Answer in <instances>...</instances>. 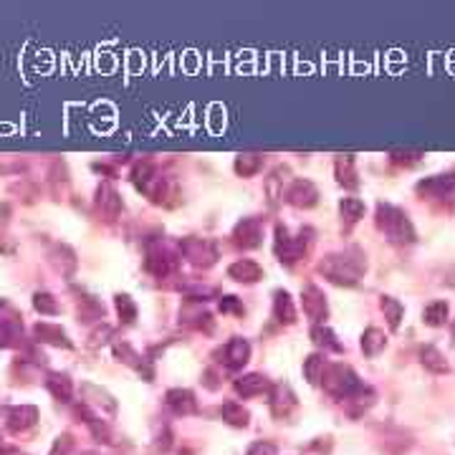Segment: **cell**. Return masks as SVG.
<instances>
[{
    "mask_svg": "<svg viewBox=\"0 0 455 455\" xmlns=\"http://www.w3.org/2000/svg\"><path fill=\"white\" fill-rule=\"evenodd\" d=\"M68 445H71V443H68V437H63V445H61V440H59V443H56V448H54V453H51V455H66Z\"/></svg>",
    "mask_w": 455,
    "mask_h": 455,
    "instance_id": "obj_28",
    "label": "cell"
},
{
    "mask_svg": "<svg viewBox=\"0 0 455 455\" xmlns=\"http://www.w3.org/2000/svg\"><path fill=\"white\" fill-rule=\"evenodd\" d=\"M377 228L394 243H413L415 241V228L410 223L405 212L400 207L387 205V202H380L377 205V218H375Z\"/></svg>",
    "mask_w": 455,
    "mask_h": 455,
    "instance_id": "obj_2",
    "label": "cell"
},
{
    "mask_svg": "<svg viewBox=\"0 0 455 455\" xmlns=\"http://www.w3.org/2000/svg\"><path fill=\"white\" fill-rule=\"evenodd\" d=\"M228 276L236 281H243V284H255V281L263 276V271H261V266L253 261H238L228 268Z\"/></svg>",
    "mask_w": 455,
    "mask_h": 455,
    "instance_id": "obj_10",
    "label": "cell"
},
{
    "mask_svg": "<svg viewBox=\"0 0 455 455\" xmlns=\"http://www.w3.org/2000/svg\"><path fill=\"white\" fill-rule=\"evenodd\" d=\"M448 314H450L448 301H432L425 306L423 322L427 324V327H443V324L448 322Z\"/></svg>",
    "mask_w": 455,
    "mask_h": 455,
    "instance_id": "obj_14",
    "label": "cell"
},
{
    "mask_svg": "<svg viewBox=\"0 0 455 455\" xmlns=\"http://www.w3.org/2000/svg\"><path fill=\"white\" fill-rule=\"evenodd\" d=\"M248 354H250V346H248V341H243V339H233V341H228V344L220 349V362L225 364V367H243V364L248 362Z\"/></svg>",
    "mask_w": 455,
    "mask_h": 455,
    "instance_id": "obj_7",
    "label": "cell"
},
{
    "mask_svg": "<svg viewBox=\"0 0 455 455\" xmlns=\"http://www.w3.org/2000/svg\"><path fill=\"white\" fill-rule=\"evenodd\" d=\"M336 180L346 188H357V172H354V157L352 154H341L336 157Z\"/></svg>",
    "mask_w": 455,
    "mask_h": 455,
    "instance_id": "obj_15",
    "label": "cell"
},
{
    "mask_svg": "<svg viewBox=\"0 0 455 455\" xmlns=\"http://www.w3.org/2000/svg\"><path fill=\"white\" fill-rule=\"evenodd\" d=\"M455 190V172H445V175H432L418 182V193L423 198H443V195Z\"/></svg>",
    "mask_w": 455,
    "mask_h": 455,
    "instance_id": "obj_4",
    "label": "cell"
},
{
    "mask_svg": "<svg viewBox=\"0 0 455 455\" xmlns=\"http://www.w3.org/2000/svg\"><path fill=\"white\" fill-rule=\"evenodd\" d=\"M301 298H303V311H306L309 319H314V322H324L327 319V298H324V293L316 286H309Z\"/></svg>",
    "mask_w": 455,
    "mask_h": 455,
    "instance_id": "obj_6",
    "label": "cell"
},
{
    "mask_svg": "<svg viewBox=\"0 0 455 455\" xmlns=\"http://www.w3.org/2000/svg\"><path fill=\"white\" fill-rule=\"evenodd\" d=\"M248 455H276V445H271V443H255L253 448L248 450Z\"/></svg>",
    "mask_w": 455,
    "mask_h": 455,
    "instance_id": "obj_26",
    "label": "cell"
},
{
    "mask_svg": "<svg viewBox=\"0 0 455 455\" xmlns=\"http://www.w3.org/2000/svg\"><path fill=\"white\" fill-rule=\"evenodd\" d=\"M276 319H279V322H284V324H293V319H296L293 301L286 291L276 293Z\"/></svg>",
    "mask_w": 455,
    "mask_h": 455,
    "instance_id": "obj_16",
    "label": "cell"
},
{
    "mask_svg": "<svg viewBox=\"0 0 455 455\" xmlns=\"http://www.w3.org/2000/svg\"><path fill=\"white\" fill-rule=\"evenodd\" d=\"M324 370H327V364H324V357H319V354H311V357L306 359V364H303V375H306V380H309L311 384H316L322 380Z\"/></svg>",
    "mask_w": 455,
    "mask_h": 455,
    "instance_id": "obj_21",
    "label": "cell"
},
{
    "mask_svg": "<svg viewBox=\"0 0 455 455\" xmlns=\"http://www.w3.org/2000/svg\"><path fill=\"white\" fill-rule=\"evenodd\" d=\"M392 162H400V164H413L423 157V152H402V150H392L389 152Z\"/></svg>",
    "mask_w": 455,
    "mask_h": 455,
    "instance_id": "obj_25",
    "label": "cell"
},
{
    "mask_svg": "<svg viewBox=\"0 0 455 455\" xmlns=\"http://www.w3.org/2000/svg\"><path fill=\"white\" fill-rule=\"evenodd\" d=\"M261 223L258 220H243L241 225L236 228V233H233V238H236L238 245H243V248H255L258 243H261Z\"/></svg>",
    "mask_w": 455,
    "mask_h": 455,
    "instance_id": "obj_9",
    "label": "cell"
},
{
    "mask_svg": "<svg viewBox=\"0 0 455 455\" xmlns=\"http://www.w3.org/2000/svg\"><path fill=\"white\" fill-rule=\"evenodd\" d=\"M339 212H341V220H346V223H357V220L364 215V202L357 200V198H344V200L339 202Z\"/></svg>",
    "mask_w": 455,
    "mask_h": 455,
    "instance_id": "obj_19",
    "label": "cell"
},
{
    "mask_svg": "<svg viewBox=\"0 0 455 455\" xmlns=\"http://www.w3.org/2000/svg\"><path fill=\"white\" fill-rule=\"evenodd\" d=\"M268 387V382L263 380L261 375H250V377H243L241 382L236 384V389L243 394V397H253V394H261L263 389Z\"/></svg>",
    "mask_w": 455,
    "mask_h": 455,
    "instance_id": "obj_18",
    "label": "cell"
},
{
    "mask_svg": "<svg viewBox=\"0 0 455 455\" xmlns=\"http://www.w3.org/2000/svg\"><path fill=\"white\" fill-rule=\"evenodd\" d=\"M49 298H51V296H38V298H36V306H38L41 311H46V314H54V311H56V303H51Z\"/></svg>",
    "mask_w": 455,
    "mask_h": 455,
    "instance_id": "obj_27",
    "label": "cell"
},
{
    "mask_svg": "<svg viewBox=\"0 0 455 455\" xmlns=\"http://www.w3.org/2000/svg\"><path fill=\"white\" fill-rule=\"evenodd\" d=\"M324 387L332 397H339V400H352L357 394H362L364 384L357 375H354L352 367H346V364H332L329 370H324Z\"/></svg>",
    "mask_w": 455,
    "mask_h": 455,
    "instance_id": "obj_3",
    "label": "cell"
},
{
    "mask_svg": "<svg viewBox=\"0 0 455 455\" xmlns=\"http://www.w3.org/2000/svg\"><path fill=\"white\" fill-rule=\"evenodd\" d=\"M116 309H119V314H121L124 322H134L137 309H134V303L129 301V296H116Z\"/></svg>",
    "mask_w": 455,
    "mask_h": 455,
    "instance_id": "obj_24",
    "label": "cell"
},
{
    "mask_svg": "<svg viewBox=\"0 0 455 455\" xmlns=\"http://www.w3.org/2000/svg\"><path fill=\"white\" fill-rule=\"evenodd\" d=\"M384 346H387V336H384L382 329L370 327L367 332L362 334V352L367 354V357H377V354L382 352Z\"/></svg>",
    "mask_w": 455,
    "mask_h": 455,
    "instance_id": "obj_11",
    "label": "cell"
},
{
    "mask_svg": "<svg viewBox=\"0 0 455 455\" xmlns=\"http://www.w3.org/2000/svg\"><path fill=\"white\" fill-rule=\"evenodd\" d=\"M167 405H170L175 413H182V415H190L198 410L193 392H188V389H172V392H167Z\"/></svg>",
    "mask_w": 455,
    "mask_h": 455,
    "instance_id": "obj_13",
    "label": "cell"
},
{
    "mask_svg": "<svg viewBox=\"0 0 455 455\" xmlns=\"http://www.w3.org/2000/svg\"><path fill=\"white\" fill-rule=\"evenodd\" d=\"M49 387L54 389V394L59 397V400H71V384H68V380L66 377H54L49 382Z\"/></svg>",
    "mask_w": 455,
    "mask_h": 455,
    "instance_id": "obj_23",
    "label": "cell"
},
{
    "mask_svg": "<svg viewBox=\"0 0 455 455\" xmlns=\"http://www.w3.org/2000/svg\"><path fill=\"white\" fill-rule=\"evenodd\" d=\"M420 362H423L425 370H430L432 375H445V372H448V362H445L443 352H440L437 346H423Z\"/></svg>",
    "mask_w": 455,
    "mask_h": 455,
    "instance_id": "obj_12",
    "label": "cell"
},
{
    "mask_svg": "<svg viewBox=\"0 0 455 455\" xmlns=\"http://www.w3.org/2000/svg\"><path fill=\"white\" fill-rule=\"evenodd\" d=\"M286 200L298 207H311V205H316V200H319V190H316L309 180H296L291 185V190L286 193Z\"/></svg>",
    "mask_w": 455,
    "mask_h": 455,
    "instance_id": "obj_5",
    "label": "cell"
},
{
    "mask_svg": "<svg viewBox=\"0 0 455 455\" xmlns=\"http://www.w3.org/2000/svg\"><path fill=\"white\" fill-rule=\"evenodd\" d=\"M382 311H384V319H387L389 329H397L402 322V314H405V309H402V303L397 301V298L392 296H382Z\"/></svg>",
    "mask_w": 455,
    "mask_h": 455,
    "instance_id": "obj_17",
    "label": "cell"
},
{
    "mask_svg": "<svg viewBox=\"0 0 455 455\" xmlns=\"http://www.w3.org/2000/svg\"><path fill=\"white\" fill-rule=\"evenodd\" d=\"M182 250L188 253L190 261H195V263H205V266H210V263H215V258H218V253H215V248H212L210 243L198 241V238H193V241H185V243H182Z\"/></svg>",
    "mask_w": 455,
    "mask_h": 455,
    "instance_id": "obj_8",
    "label": "cell"
},
{
    "mask_svg": "<svg viewBox=\"0 0 455 455\" xmlns=\"http://www.w3.org/2000/svg\"><path fill=\"white\" fill-rule=\"evenodd\" d=\"M220 415H223L225 423L236 425V427H245V425H248V413H245L241 405H236V402H228V405H223Z\"/></svg>",
    "mask_w": 455,
    "mask_h": 455,
    "instance_id": "obj_20",
    "label": "cell"
},
{
    "mask_svg": "<svg viewBox=\"0 0 455 455\" xmlns=\"http://www.w3.org/2000/svg\"><path fill=\"white\" fill-rule=\"evenodd\" d=\"M311 336H314V341L316 344H322V346H329V349H336V352H341V344L336 341V336H334L329 329H322V327H316L314 332H311Z\"/></svg>",
    "mask_w": 455,
    "mask_h": 455,
    "instance_id": "obj_22",
    "label": "cell"
},
{
    "mask_svg": "<svg viewBox=\"0 0 455 455\" xmlns=\"http://www.w3.org/2000/svg\"><path fill=\"white\" fill-rule=\"evenodd\" d=\"M322 271L332 284L336 286H354L367 271V261H364L362 250L349 248L341 253H332L324 258Z\"/></svg>",
    "mask_w": 455,
    "mask_h": 455,
    "instance_id": "obj_1",
    "label": "cell"
}]
</instances>
